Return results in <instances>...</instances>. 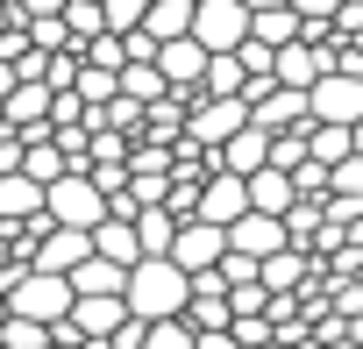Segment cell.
I'll return each mask as SVG.
<instances>
[{
  "instance_id": "cell-4",
  "label": "cell",
  "mask_w": 363,
  "mask_h": 349,
  "mask_svg": "<svg viewBox=\"0 0 363 349\" xmlns=\"http://www.w3.org/2000/svg\"><path fill=\"white\" fill-rule=\"evenodd\" d=\"M193 36H200L207 50H242V43L257 36V8H250V0H200Z\"/></svg>"
},
{
  "instance_id": "cell-22",
  "label": "cell",
  "mask_w": 363,
  "mask_h": 349,
  "mask_svg": "<svg viewBox=\"0 0 363 349\" xmlns=\"http://www.w3.org/2000/svg\"><path fill=\"white\" fill-rule=\"evenodd\" d=\"M207 93H250V65H242V50H214V65H207Z\"/></svg>"
},
{
  "instance_id": "cell-3",
  "label": "cell",
  "mask_w": 363,
  "mask_h": 349,
  "mask_svg": "<svg viewBox=\"0 0 363 349\" xmlns=\"http://www.w3.org/2000/svg\"><path fill=\"white\" fill-rule=\"evenodd\" d=\"M107 207H114V200H107V186L93 179V171H65V179L50 186V214L72 221V228H100Z\"/></svg>"
},
{
  "instance_id": "cell-24",
  "label": "cell",
  "mask_w": 363,
  "mask_h": 349,
  "mask_svg": "<svg viewBox=\"0 0 363 349\" xmlns=\"http://www.w3.org/2000/svg\"><path fill=\"white\" fill-rule=\"evenodd\" d=\"M22 171H36V179H43V186H57V179H65V171H72V157H65V143L50 135V143H29V164H22Z\"/></svg>"
},
{
  "instance_id": "cell-28",
  "label": "cell",
  "mask_w": 363,
  "mask_h": 349,
  "mask_svg": "<svg viewBox=\"0 0 363 349\" xmlns=\"http://www.w3.org/2000/svg\"><path fill=\"white\" fill-rule=\"evenodd\" d=\"M200 349H250L235 328H200Z\"/></svg>"
},
{
  "instance_id": "cell-9",
  "label": "cell",
  "mask_w": 363,
  "mask_h": 349,
  "mask_svg": "<svg viewBox=\"0 0 363 349\" xmlns=\"http://www.w3.org/2000/svg\"><path fill=\"white\" fill-rule=\"evenodd\" d=\"M228 243H235V250H250V257H278V250L292 243V221H285V214H264V207H250V214L228 228Z\"/></svg>"
},
{
  "instance_id": "cell-2",
  "label": "cell",
  "mask_w": 363,
  "mask_h": 349,
  "mask_svg": "<svg viewBox=\"0 0 363 349\" xmlns=\"http://www.w3.org/2000/svg\"><path fill=\"white\" fill-rule=\"evenodd\" d=\"M0 292H8V314H36V321H65L72 306H79V278L72 271H22V278H8V285H0Z\"/></svg>"
},
{
  "instance_id": "cell-13",
  "label": "cell",
  "mask_w": 363,
  "mask_h": 349,
  "mask_svg": "<svg viewBox=\"0 0 363 349\" xmlns=\"http://www.w3.org/2000/svg\"><path fill=\"white\" fill-rule=\"evenodd\" d=\"M128 314H135L128 292H79V306H72V321H79L86 335H121Z\"/></svg>"
},
{
  "instance_id": "cell-25",
  "label": "cell",
  "mask_w": 363,
  "mask_h": 349,
  "mask_svg": "<svg viewBox=\"0 0 363 349\" xmlns=\"http://www.w3.org/2000/svg\"><path fill=\"white\" fill-rule=\"evenodd\" d=\"M0 342H8V349H50V321H36V314H8Z\"/></svg>"
},
{
  "instance_id": "cell-18",
  "label": "cell",
  "mask_w": 363,
  "mask_h": 349,
  "mask_svg": "<svg viewBox=\"0 0 363 349\" xmlns=\"http://www.w3.org/2000/svg\"><path fill=\"white\" fill-rule=\"evenodd\" d=\"M135 228H143V250H150V257H171V243H178V228H186V221L171 214V200H157V207L135 214Z\"/></svg>"
},
{
  "instance_id": "cell-12",
  "label": "cell",
  "mask_w": 363,
  "mask_h": 349,
  "mask_svg": "<svg viewBox=\"0 0 363 349\" xmlns=\"http://www.w3.org/2000/svg\"><path fill=\"white\" fill-rule=\"evenodd\" d=\"M157 65L171 72V86H207V65H214V50H207L200 36H171V43L157 50Z\"/></svg>"
},
{
  "instance_id": "cell-10",
  "label": "cell",
  "mask_w": 363,
  "mask_h": 349,
  "mask_svg": "<svg viewBox=\"0 0 363 349\" xmlns=\"http://www.w3.org/2000/svg\"><path fill=\"white\" fill-rule=\"evenodd\" d=\"M50 207V186L36 171H0V221H29Z\"/></svg>"
},
{
  "instance_id": "cell-17",
  "label": "cell",
  "mask_w": 363,
  "mask_h": 349,
  "mask_svg": "<svg viewBox=\"0 0 363 349\" xmlns=\"http://www.w3.org/2000/svg\"><path fill=\"white\" fill-rule=\"evenodd\" d=\"M193 22H200V0H150V36L157 43H171V36H193Z\"/></svg>"
},
{
  "instance_id": "cell-5",
  "label": "cell",
  "mask_w": 363,
  "mask_h": 349,
  "mask_svg": "<svg viewBox=\"0 0 363 349\" xmlns=\"http://www.w3.org/2000/svg\"><path fill=\"white\" fill-rule=\"evenodd\" d=\"M328 72H335V43H320V36H292V43L278 50V79H285V86H306V93H313Z\"/></svg>"
},
{
  "instance_id": "cell-6",
  "label": "cell",
  "mask_w": 363,
  "mask_h": 349,
  "mask_svg": "<svg viewBox=\"0 0 363 349\" xmlns=\"http://www.w3.org/2000/svg\"><path fill=\"white\" fill-rule=\"evenodd\" d=\"M171 257L186 264V271H214V264L228 257V228H221V221H207V214H193L186 228H178V243H171Z\"/></svg>"
},
{
  "instance_id": "cell-1",
  "label": "cell",
  "mask_w": 363,
  "mask_h": 349,
  "mask_svg": "<svg viewBox=\"0 0 363 349\" xmlns=\"http://www.w3.org/2000/svg\"><path fill=\"white\" fill-rule=\"evenodd\" d=\"M128 306L143 321H171V314H186L193 306V271L178 264V257H143L128 271Z\"/></svg>"
},
{
  "instance_id": "cell-20",
  "label": "cell",
  "mask_w": 363,
  "mask_h": 349,
  "mask_svg": "<svg viewBox=\"0 0 363 349\" xmlns=\"http://www.w3.org/2000/svg\"><path fill=\"white\" fill-rule=\"evenodd\" d=\"M257 36L264 43H292V36H306V15H299V0H285V8H257Z\"/></svg>"
},
{
  "instance_id": "cell-7",
  "label": "cell",
  "mask_w": 363,
  "mask_h": 349,
  "mask_svg": "<svg viewBox=\"0 0 363 349\" xmlns=\"http://www.w3.org/2000/svg\"><path fill=\"white\" fill-rule=\"evenodd\" d=\"M313 114L320 121H363V72H328L320 86H313Z\"/></svg>"
},
{
  "instance_id": "cell-16",
  "label": "cell",
  "mask_w": 363,
  "mask_h": 349,
  "mask_svg": "<svg viewBox=\"0 0 363 349\" xmlns=\"http://www.w3.org/2000/svg\"><path fill=\"white\" fill-rule=\"evenodd\" d=\"M93 243H100V257H114V264H128V271L150 257V250H143V228H135V221H121V214H107V221L93 228Z\"/></svg>"
},
{
  "instance_id": "cell-8",
  "label": "cell",
  "mask_w": 363,
  "mask_h": 349,
  "mask_svg": "<svg viewBox=\"0 0 363 349\" xmlns=\"http://www.w3.org/2000/svg\"><path fill=\"white\" fill-rule=\"evenodd\" d=\"M250 207H257V200H250V171H214V179H207V200H200V214H207V221L235 228Z\"/></svg>"
},
{
  "instance_id": "cell-30",
  "label": "cell",
  "mask_w": 363,
  "mask_h": 349,
  "mask_svg": "<svg viewBox=\"0 0 363 349\" xmlns=\"http://www.w3.org/2000/svg\"><path fill=\"white\" fill-rule=\"evenodd\" d=\"M320 349H363V342H356V335H349V328H342V335H328V342H320Z\"/></svg>"
},
{
  "instance_id": "cell-23",
  "label": "cell",
  "mask_w": 363,
  "mask_h": 349,
  "mask_svg": "<svg viewBox=\"0 0 363 349\" xmlns=\"http://www.w3.org/2000/svg\"><path fill=\"white\" fill-rule=\"evenodd\" d=\"M150 349H200V328H193V314L150 321Z\"/></svg>"
},
{
  "instance_id": "cell-27",
  "label": "cell",
  "mask_w": 363,
  "mask_h": 349,
  "mask_svg": "<svg viewBox=\"0 0 363 349\" xmlns=\"http://www.w3.org/2000/svg\"><path fill=\"white\" fill-rule=\"evenodd\" d=\"M65 22H72V36H79V43H93V36L107 29V8H100V0H72Z\"/></svg>"
},
{
  "instance_id": "cell-26",
  "label": "cell",
  "mask_w": 363,
  "mask_h": 349,
  "mask_svg": "<svg viewBox=\"0 0 363 349\" xmlns=\"http://www.w3.org/2000/svg\"><path fill=\"white\" fill-rule=\"evenodd\" d=\"M79 93H86L93 107H107V100L121 93V72H114V65H93V57H86V72H79Z\"/></svg>"
},
{
  "instance_id": "cell-31",
  "label": "cell",
  "mask_w": 363,
  "mask_h": 349,
  "mask_svg": "<svg viewBox=\"0 0 363 349\" xmlns=\"http://www.w3.org/2000/svg\"><path fill=\"white\" fill-rule=\"evenodd\" d=\"M250 8H285V0H250Z\"/></svg>"
},
{
  "instance_id": "cell-29",
  "label": "cell",
  "mask_w": 363,
  "mask_h": 349,
  "mask_svg": "<svg viewBox=\"0 0 363 349\" xmlns=\"http://www.w3.org/2000/svg\"><path fill=\"white\" fill-rule=\"evenodd\" d=\"M15 8H29V15H65L72 0H15Z\"/></svg>"
},
{
  "instance_id": "cell-14",
  "label": "cell",
  "mask_w": 363,
  "mask_h": 349,
  "mask_svg": "<svg viewBox=\"0 0 363 349\" xmlns=\"http://www.w3.org/2000/svg\"><path fill=\"white\" fill-rule=\"evenodd\" d=\"M271 143H278V135H271L264 121L235 128V135L221 143V171H264V164H271Z\"/></svg>"
},
{
  "instance_id": "cell-15",
  "label": "cell",
  "mask_w": 363,
  "mask_h": 349,
  "mask_svg": "<svg viewBox=\"0 0 363 349\" xmlns=\"http://www.w3.org/2000/svg\"><path fill=\"white\" fill-rule=\"evenodd\" d=\"M250 200L264 214H292L299 207V179H292L285 164H264V171H250Z\"/></svg>"
},
{
  "instance_id": "cell-21",
  "label": "cell",
  "mask_w": 363,
  "mask_h": 349,
  "mask_svg": "<svg viewBox=\"0 0 363 349\" xmlns=\"http://www.w3.org/2000/svg\"><path fill=\"white\" fill-rule=\"evenodd\" d=\"M313 157H320V164L356 157V121H313Z\"/></svg>"
},
{
  "instance_id": "cell-11",
  "label": "cell",
  "mask_w": 363,
  "mask_h": 349,
  "mask_svg": "<svg viewBox=\"0 0 363 349\" xmlns=\"http://www.w3.org/2000/svg\"><path fill=\"white\" fill-rule=\"evenodd\" d=\"M93 250H100V243H93V228H72V221H57V228L43 236L36 264H43V271H79V264H86Z\"/></svg>"
},
{
  "instance_id": "cell-19",
  "label": "cell",
  "mask_w": 363,
  "mask_h": 349,
  "mask_svg": "<svg viewBox=\"0 0 363 349\" xmlns=\"http://www.w3.org/2000/svg\"><path fill=\"white\" fill-rule=\"evenodd\" d=\"M306 257H313V250L285 243L278 257H264V285H271V292H299V285H306Z\"/></svg>"
}]
</instances>
